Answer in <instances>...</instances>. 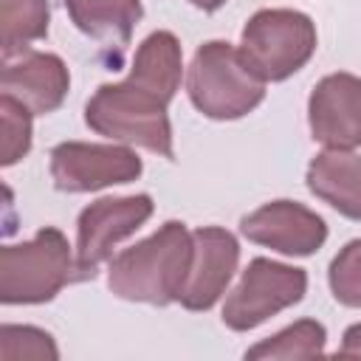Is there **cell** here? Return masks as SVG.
<instances>
[{
    "mask_svg": "<svg viewBox=\"0 0 361 361\" xmlns=\"http://www.w3.org/2000/svg\"><path fill=\"white\" fill-rule=\"evenodd\" d=\"M305 290H307L305 268L257 257L243 271L240 285L228 293L223 305V324L237 333L254 330L279 310L302 302Z\"/></svg>",
    "mask_w": 361,
    "mask_h": 361,
    "instance_id": "6",
    "label": "cell"
},
{
    "mask_svg": "<svg viewBox=\"0 0 361 361\" xmlns=\"http://www.w3.org/2000/svg\"><path fill=\"white\" fill-rule=\"evenodd\" d=\"M73 271L76 262L71 257L68 237L56 226H45L31 240L0 248V302H51L73 279Z\"/></svg>",
    "mask_w": 361,
    "mask_h": 361,
    "instance_id": "4",
    "label": "cell"
},
{
    "mask_svg": "<svg viewBox=\"0 0 361 361\" xmlns=\"http://www.w3.org/2000/svg\"><path fill=\"white\" fill-rule=\"evenodd\" d=\"M245 240L288 257H310L327 240V223L296 200H271L240 220Z\"/></svg>",
    "mask_w": 361,
    "mask_h": 361,
    "instance_id": "9",
    "label": "cell"
},
{
    "mask_svg": "<svg viewBox=\"0 0 361 361\" xmlns=\"http://www.w3.org/2000/svg\"><path fill=\"white\" fill-rule=\"evenodd\" d=\"M186 93L206 118L234 121L248 116L265 99V82L245 65L240 48L212 39L192 56Z\"/></svg>",
    "mask_w": 361,
    "mask_h": 361,
    "instance_id": "3",
    "label": "cell"
},
{
    "mask_svg": "<svg viewBox=\"0 0 361 361\" xmlns=\"http://www.w3.org/2000/svg\"><path fill=\"white\" fill-rule=\"evenodd\" d=\"M327 282L336 302L347 307H361V240H350L333 257Z\"/></svg>",
    "mask_w": 361,
    "mask_h": 361,
    "instance_id": "20",
    "label": "cell"
},
{
    "mask_svg": "<svg viewBox=\"0 0 361 361\" xmlns=\"http://www.w3.org/2000/svg\"><path fill=\"white\" fill-rule=\"evenodd\" d=\"M71 87V73L56 54L25 51L17 62H6L0 73V90L28 107L34 116L54 113Z\"/></svg>",
    "mask_w": 361,
    "mask_h": 361,
    "instance_id": "12",
    "label": "cell"
},
{
    "mask_svg": "<svg viewBox=\"0 0 361 361\" xmlns=\"http://www.w3.org/2000/svg\"><path fill=\"white\" fill-rule=\"evenodd\" d=\"M316 54V25L293 8L257 11L240 37V56L262 82H282Z\"/></svg>",
    "mask_w": 361,
    "mask_h": 361,
    "instance_id": "5",
    "label": "cell"
},
{
    "mask_svg": "<svg viewBox=\"0 0 361 361\" xmlns=\"http://www.w3.org/2000/svg\"><path fill=\"white\" fill-rule=\"evenodd\" d=\"M0 358L3 361H20V358H37V361H56L59 350L51 338V333L28 324H3L0 327Z\"/></svg>",
    "mask_w": 361,
    "mask_h": 361,
    "instance_id": "19",
    "label": "cell"
},
{
    "mask_svg": "<svg viewBox=\"0 0 361 361\" xmlns=\"http://www.w3.org/2000/svg\"><path fill=\"white\" fill-rule=\"evenodd\" d=\"M85 121L110 141L135 144L169 161L175 158L166 102L130 79L102 85L85 104Z\"/></svg>",
    "mask_w": 361,
    "mask_h": 361,
    "instance_id": "2",
    "label": "cell"
},
{
    "mask_svg": "<svg viewBox=\"0 0 361 361\" xmlns=\"http://www.w3.org/2000/svg\"><path fill=\"white\" fill-rule=\"evenodd\" d=\"M195 257L192 231L169 220L147 240L124 248L113 257L107 271V288L127 302L169 305L178 302Z\"/></svg>",
    "mask_w": 361,
    "mask_h": 361,
    "instance_id": "1",
    "label": "cell"
},
{
    "mask_svg": "<svg viewBox=\"0 0 361 361\" xmlns=\"http://www.w3.org/2000/svg\"><path fill=\"white\" fill-rule=\"evenodd\" d=\"M195 257L186 276V285L178 302L186 310H209L228 288L237 262H240V243L231 231L220 226H200L192 231Z\"/></svg>",
    "mask_w": 361,
    "mask_h": 361,
    "instance_id": "11",
    "label": "cell"
},
{
    "mask_svg": "<svg viewBox=\"0 0 361 361\" xmlns=\"http://www.w3.org/2000/svg\"><path fill=\"white\" fill-rule=\"evenodd\" d=\"M324 324L316 319H302L245 350V358H316L324 353Z\"/></svg>",
    "mask_w": 361,
    "mask_h": 361,
    "instance_id": "17",
    "label": "cell"
},
{
    "mask_svg": "<svg viewBox=\"0 0 361 361\" xmlns=\"http://www.w3.org/2000/svg\"><path fill=\"white\" fill-rule=\"evenodd\" d=\"M152 209L149 195L102 197L85 206L76 220V279L93 276L113 248L149 220Z\"/></svg>",
    "mask_w": 361,
    "mask_h": 361,
    "instance_id": "7",
    "label": "cell"
},
{
    "mask_svg": "<svg viewBox=\"0 0 361 361\" xmlns=\"http://www.w3.org/2000/svg\"><path fill=\"white\" fill-rule=\"evenodd\" d=\"M192 6H197V8H203V11H217L220 6H226V0H189Z\"/></svg>",
    "mask_w": 361,
    "mask_h": 361,
    "instance_id": "22",
    "label": "cell"
},
{
    "mask_svg": "<svg viewBox=\"0 0 361 361\" xmlns=\"http://www.w3.org/2000/svg\"><path fill=\"white\" fill-rule=\"evenodd\" d=\"M336 355L338 358H361V324H353L344 330V341Z\"/></svg>",
    "mask_w": 361,
    "mask_h": 361,
    "instance_id": "21",
    "label": "cell"
},
{
    "mask_svg": "<svg viewBox=\"0 0 361 361\" xmlns=\"http://www.w3.org/2000/svg\"><path fill=\"white\" fill-rule=\"evenodd\" d=\"M307 124L327 149L361 147V76L330 73L307 99Z\"/></svg>",
    "mask_w": 361,
    "mask_h": 361,
    "instance_id": "10",
    "label": "cell"
},
{
    "mask_svg": "<svg viewBox=\"0 0 361 361\" xmlns=\"http://www.w3.org/2000/svg\"><path fill=\"white\" fill-rule=\"evenodd\" d=\"M31 110L23 107L11 96H0V121H3V141H0V164L14 166L31 149Z\"/></svg>",
    "mask_w": 361,
    "mask_h": 361,
    "instance_id": "18",
    "label": "cell"
},
{
    "mask_svg": "<svg viewBox=\"0 0 361 361\" xmlns=\"http://www.w3.org/2000/svg\"><path fill=\"white\" fill-rule=\"evenodd\" d=\"M180 68H183V56L178 37L172 31H152L138 45L127 79L152 90L169 104L180 87Z\"/></svg>",
    "mask_w": 361,
    "mask_h": 361,
    "instance_id": "14",
    "label": "cell"
},
{
    "mask_svg": "<svg viewBox=\"0 0 361 361\" xmlns=\"http://www.w3.org/2000/svg\"><path fill=\"white\" fill-rule=\"evenodd\" d=\"M65 8L82 34L113 45H127L144 14L141 0H65Z\"/></svg>",
    "mask_w": 361,
    "mask_h": 361,
    "instance_id": "15",
    "label": "cell"
},
{
    "mask_svg": "<svg viewBox=\"0 0 361 361\" xmlns=\"http://www.w3.org/2000/svg\"><path fill=\"white\" fill-rule=\"evenodd\" d=\"M307 189L338 214L361 223V155L324 149L307 164Z\"/></svg>",
    "mask_w": 361,
    "mask_h": 361,
    "instance_id": "13",
    "label": "cell"
},
{
    "mask_svg": "<svg viewBox=\"0 0 361 361\" xmlns=\"http://www.w3.org/2000/svg\"><path fill=\"white\" fill-rule=\"evenodd\" d=\"M144 172L141 158L127 144L62 141L51 149V178L59 192H96L130 183Z\"/></svg>",
    "mask_w": 361,
    "mask_h": 361,
    "instance_id": "8",
    "label": "cell"
},
{
    "mask_svg": "<svg viewBox=\"0 0 361 361\" xmlns=\"http://www.w3.org/2000/svg\"><path fill=\"white\" fill-rule=\"evenodd\" d=\"M48 0H0V45L8 62L48 34Z\"/></svg>",
    "mask_w": 361,
    "mask_h": 361,
    "instance_id": "16",
    "label": "cell"
}]
</instances>
